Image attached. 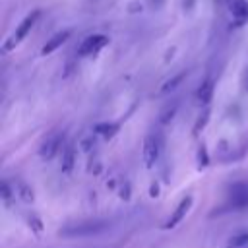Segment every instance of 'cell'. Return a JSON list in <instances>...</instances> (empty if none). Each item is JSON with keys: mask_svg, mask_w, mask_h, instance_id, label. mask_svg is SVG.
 Returning a JSON list of instances; mask_svg holds the SVG:
<instances>
[{"mask_svg": "<svg viewBox=\"0 0 248 248\" xmlns=\"http://www.w3.org/2000/svg\"><path fill=\"white\" fill-rule=\"evenodd\" d=\"M242 85H244V91L248 93V66H246V70L242 74Z\"/></svg>", "mask_w": 248, "mask_h": 248, "instance_id": "obj_22", "label": "cell"}, {"mask_svg": "<svg viewBox=\"0 0 248 248\" xmlns=\"http://www.w3.org/2000/svg\"><path fill=\"white\" fill-rule=\"evenodd\" d=\"M207 163H209V159H207V151H205V147L202 145L200 151H198V167L203 169V167H207Z\"/></svg>", "mask_w": 248, "mask_h": 248, "instance_id": "obj_19", "label": "cell"}, {"mask_svg": "<svg viewBox=\"0 0 248 248\" xmlns=\"http://www.w3.org/2000/svg\"><path fill=\"white\" fill-rule=\"evenodd\" d=\"M176 110H178V101H169V103L161 108V112H159V122H161V124H169V122L174 118Z\"/></svg>", "mask_w": 248, "mask_h": 248, "instance_id": "obj_13", "label": "cell"}, {"mask_svg": "<svg viewBox=\"0 0 248 248\" xmlns=\"http://www.w3.org/2000/svg\"><path fill=\"white\" fill-rule=\"evenodd\" d=\"M161 151H163V136L159 132H149L143 140V149H141L143 165L147 169H153L161 157Z\"/></svg>", "mask_w": 248, "mask_h": 248, "instance_id": "obj_4", "label": "cell"}, {"mask_svg": "<svg viewBox=\"0 0 248 248\" xmlns=\"http://www.w3.org/2000/svg\"><path fill=\"white\" fill-rule=\"evenodd\" d=\"M70 35H72V31L70 29H64V31H58V33H54L50 39H46V43L43 45V48H41V54L43 56H46V54H50V52H54V50H58L68 39H70Z\"/></svg>", "mask_w": 248, "mask_h": 248, "instance_id": "obj_9", "label": "cell"}, {"mask_svg": "<svg viewBox=\"0 0 248 248\" xmlns=\"http://www.w3.org/2000/svg\"><path fill=\"white\" fill-rule=\"evenodd\" d=\"M14 192H16V196H17L21 202H25V203H31V202L35 200L33 190H31L25 182H17V184H16V188H14Z\"/></svg>", "mask_w": 248, "mask_h": 248, "instance_id": "obj_15", "label": "cell"}, {"mask_svg": "<svg viewBox=\"0 0 248 248\" xmlns=\"http://www.w3.org/2000/svg\"><path fill=\"white\" fill-rule=\"evenodd\" d=\"M213 89H215L213 78H205V79L200 83L198 91H196V101H198L200 105H209V101H211V97H213Z\"/></svg>", "mask_w": 248, "mask_h": 248, "instance_id": "obj_10", "label": "cell"}, {"mask_svg": "<svg viewBox=\"0 0 248 248\" xmlns=\"http://www.w3.org/2000/svg\"><path fill=\"white\" fill-rule=\"evenodd\" d=\"M229 248H248V231H242L231 238Z\"/></svg>", "mask_w": 248, "mask_h": 248, "instance_id": "obj_16", "label": "cell"}, {"mask_svg": "<svg viewBox=\"0 0 248 248\" xmlns=\"http://www.w3.org/2000/svg\"><path fill=\"white\" fill-rule=\"evenodd\" d=\"M74 165H76V147L72 143H66L64 149H62V165H60V170L64 174H70L74 170Z\"/></svg>", "mask_w": 248, "mask_h": 248, "instance_id": "obj_11", "label": "cell"}, {"mask_svg": "<svg viewBox=\"0 0 248 248\" xmlns=\"http://www.w3.org/2000/svg\"><path fill=\"white\" fill-rule=\"evenodd\" d=\"M93 136H95V132H93L89 138H85V140L81 141V149H83V151H89V149L93 147V143H95V138H93Z\"/></svg>", "mask_w": 248, "mask_h": 248, "instance_id": "obj_20", "label": "cell"}, {"mask_svg": "<svg viewBox=\"0 0 248 248\" xmlns=\"http://www.w3.org/2000/svg\"><path fill=\"white\" fill-rule=\"evenodd\" d=\"M244 209H248V180H236L229 186L223 205L215 207L211 217L229 213V211H244Z\"/></svg>", "mask_w": 248, "mask_h": 248, "instance_id": "obj_1", "label": "cell"}, {"mask_svg": "<svg viewBox=\"0 0 248 248\" xmlns=\"http://www.w3.org/2000/svg\"><path fill=\"white\" fill-rule=\"evenodd\" d=\"M62 145H64V132H58V130L56 132H50L41 141V145H39V157L43 161H50L62 149Z\"/></svg>", "mask_w": 248, "mask_h": 248, "instance_id": "obj_6", "label": "cell"}, {"mask_svg": "<svg viewBox=\"0 0 248 248\" xmlns=\"http://www.w3.org/2000/svg\"><path fill=\"white\" fill-rule=\"evenodd\" d=\"M207 120H209V108H205V110H203V114H200V118H198L196 126H194V134H200V128H203V126L207 124Z\"/></svg>", "mask_w": 248, "mask_h": 248, "instance_id": "obj_18", "label": "cell"}, {"mask_svg": "<svg viewBox=\"0 0 248 248\" xmlns=\"http://www.w3.org/2000/svg\"><path fill=\"white\" fill-rule=\"evenodd\" d=\"M118 128H120V126H118L116 122H101V124L95 126V134L108 140V138H112V136L118 132Z\"/></svg>", "mask_w": 248, "mask_h": 248, "instance_id": "obj_14", "label": "cell"}, {"mask_svg": "<svg viewBox=\"0 0 248 248\" xmlns=\"http://www.w3.org/2000/svg\"><path fill=\"white\" fill-rule=\"evenodd\" d=\"M225 8L231 16V21L236 27L248 23V2L246 0H225Z\"/></svg>", "mask_w": 248, "mask_h": 248, "instance_id": "obj_7", "label": "cell"}, {"mask_svg": "<svg viewBox=\"0 0 248 248\" xmlns=\"http://www.w3.org/2000/svg\"><path fill=\"white\" fill-rule=\"evenodd\" d=\"M41 17V10H33V12H29L19 23H17V27L14 29V33L4 41V45H2V48H0V54H8L10 50H14L29 33H31V29L35 27V23H37V19Z\"/></svg>", "mask_w": 248, "mask_h": 248, "instance_id": "obj_3", "label": "cell"}, {"mask_svg": "<svg viewBox=\"0 0 248 248\" xmlns=\"http://www.w3.org/2000/svg\"><path fill=\"white\" fill-rule=\"evenodd\" d=\"M149 196H151V198H157V196H159V186H157V182L151 184V188H149Z\"/></svg>", "mask_w": 248, "mask_h": 248, "instance_id": "obj_21", "label": "cell"}, {"mask_svg": "<svg viewBox=\"0 0 248 248\" xmlns=\"http://www.w3.org/2000/svg\"><path fill=\"white\" fill-rule=\"evenodd\" d=\"M186 76H188V72H180V74H176L174 78H170V79H167L161 87H159V95H167V93H170V91H174L184 79H186Z\"/></svg>", "mask_w": 248, "mask_h": 248, "instance_id": "obj_12", "label": "cell"}, {"mask_svg": "<svg viewBox=\"0 0 248 248\" xmlns=\"http://www.w3.org/2000/svg\"><path fill=\"white\" fill-rule=\"evenodd\" d=\"M192 196H184L180 202H178V205L172 209V213L165 219V223H163V229L165 231H169V229H174L178 223H182V219L186 217V213L190 211V207H192Z\"/></svg>", "mask_w": 248, "mask_h": 248, "instance_id": "obj_8", "label": "cell"}, {"mask_svg": "<svg viewBox=\"0 0 248 248\" xmlns=\"http://www.w3.org/2000/svg\"><path fill=\"white\" fill-rule=\"evenodd\" d=\"M107 45H108V37H107V35H103V33L87 35V37H83V41H81L79 46H78V56H81V58L95 56V54H99Z\"/></svg>", "mask_w": 248, "mask_h": 248, "instance_id": "obj_5", "label": "cell"}, {"mask_svg": "<svg viewBox=\"0 0 248 248\" xmlns=\"http://www.w3.org/2000/svg\"><path fill=\"white\" fill-rule=\"evenodd\" d=\"M12 196H16V192H12V188H10L8 180H2V200H4V203H6V205H10Z\"/></svg>", "mask_w": 248, "mask_h": 248, "instance_id": "obj_17", "label": "cell"}, {"mask_svg": "<svg viewBox=\"0 0 248 248\" xmlns=\"http://www.w3.org/2000/svg\"><path fill=\"white\" fill-rule=\"evenodd\" d=\"M108 221L107 219H85L79 223H70L66 227H62L58 231L60 236L66 238H85V236H93V234H101L108 229Z\"/></svg>", "mask_w": 248, "mask_h": 248, "instance_id": "obj_2", "label": "cell"}]
</instances>
